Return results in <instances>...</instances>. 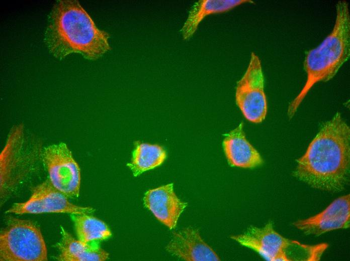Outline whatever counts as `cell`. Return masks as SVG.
Segmentation results:
<instances>
[{"mask_svg": "<svg viewBox=\"0 0 350 261\" xmlns=\"http://www.w3.org/2000/svg\"><path fill=\"white\" fill-rule=\"evenodd\" d=\"M349 127L339 113L324 123L297 160L294 176L315 189L339 192L349 178Z\"/></svg>", "mask_w": 350, "mask_h": 261, "instance_id": "6da1fadb", "label": "cell"}, {"mask_svg": "<svg viewBox=\"0 0 350 261\" xmlns=\"http://www.w3.org/2000/svg\"><path fill=\"white\" fill-rule=\"evenodd\" d=\"M109 37L97 27L77 1L60 0L50 13L44 41L50 52L58 59L78 53L95 60L110 50Z\"/></svg>", "mask_w": 350, "mask_h": 261, "instance_id": "7a4b0ae2", "label": "cell"}, {"mask_svg": "<svg viewBox=\"0 0 350 261\" xmlns=\"http://www.w3.org/2000/svg\"><path fill=\"white\" fill-rule=\"evenodd\" d=\"M350 56V16L348 3L339 1L336 19L330 33L316 48L306 53L303 66L307 75L305 85L290 102L288 115L292 118L311 88L320 81L332 79Z\"/></svg>", "mask_w": 350, "mask_h": 261, "instance_id": "3957f363", "label": "cell"}, {"mask_svg": "<svg viewBox=\"0 0 350 261\" xmlns=\"http://www.w3.org/2000/svg\"><path fill=\"white\" fill-rule=\"evenodd\" d=\"M231 238L271 261H317L328 247L327 243L308 245L284 237L271 222L263 227L250 226L243 233Z\"/></svg>", "mask_w": 350, "mask_h": 261, "instance_id": "277c9868", "label": "cell"}, {"mask_svg": "<svg viewBox=\"0 0 350 261\" xmlns=\"http://www.w3.org/2000/svg\"><path fill=\"white\" fill-rule=\"evenodd\" d=\"M47 260V247L39 227L29 220L7 217L0 233V260Z\"/></svg>", "mask_w": 350, "mask_h": 261, "instance_id": "5b68a950", "label": "cell"}, {"mask_svg": "<svg viewBox=\"0 0 350 261\" xmlns=\"http://www.w3.org/2000/svg\"><path fill=\"white\" fill-rule=\"evenodd\" d=\"M21 128L14 129L1 154V203L20 191L34 162L32 152L22 147Z\"/></svg>", "mask_w": 350, "mask_h": 261, "instance_id": "8992f818", "label": "cell"}, {"mask_svg": "<svg viewBox=\"0 0 350 261\" xmlns=\"http://www.w3.org/2000/svg\"><path fill=\"white\" fill-rule=\"evenodd\" d=\"M235 100L244 116L254 123L262 121L268 105L264 91V77L261 61L254 52L250 55L246 70L237 82Z\"/></svg>", "mask_w": 350, "mask_h": 261, "instance_id": "52a82bcc", "label": "cell"}, {"mask_svg": "<svg viewBox=\"0 0 350 261\" xmlns=\"http://www.w3.org/2000/svg\"><path fill=\"white\" fill-rule=\"evenodd\" d=\"M41 157L53 186L68 198H77L80 170L66 144L60 143L45 147Z\"/></svg>", "mask_w": 350, "mask_h": 261, "instance_id": "ba28073f", "label": "cell"}, {"mask_svg": "<svg viewBox=\"0 0 350 261\" xmlns=\"http://www.w3.org/2000/svg\"><path fill=\"white\" fill-rule=\"evenodd\" d=\"M68 198L47 179L32 189L31 195L27 201L14 203L5 213L17 215L44 213L90 214L95 210L91 207L74 204Z\"/></svg>", "mask_w": 350, "mask_h": 261, "instance_id": "9c48e42d", "label": "cell"}, {"mask_svg": "<svg viewBox=\"0 0 350 261\" xmlns=\"http://www.w3.org/2000/svg\"><path fill=\"white\" fill-rule=\"evenodd\" d=\"M350 196L340 197L319 213L299 220L294 226L306 235H320L325 232L349 226Z\"/></svg>", "mask_w": 350, "mask_h": 261, "instance_id": "30bf717a", "label": "cell"}, {"mask_svg": "<svg viewBox=\"0 0 350 261\" xmlns=\"http://www.w3.org/2000/svg\"><path fill=\"white\" fill-rule=\"evenodd\" d=\"M143 201L145 207L170 229L176 226L187 206L176 194L172 183L149 190L145 194Z\"/></svg>", "mask_w": 350, "mask_h": 261, "instance_id": "8fae6325", "label": "cell"}, {"mask_svg": "<svg viewBox=\"0 0 350 261\" xmlns=\"http://www.w3.org/2000/svg\"><path fill=\"white\" fill-rule=\"evenodd\" d=\"M166 249L171 254L185 260H220L214 250L202 239L198 230L192 227L174 232Z\"/></svg>", "mask_w": 350, "mask_h": 261, "instance_id": "7c38bea8", "label": "cell"}, {"mask_svg": "<svg viewBox=\"0 0 350 261\" xmlns=\"http://www.w3.org/2000/svg\"><path fill=\"white\" fill-rule=\"evenodd\" d=\"M223 147L228 162L231 166L253 168L262 163L259 153L246 140L242 123L225 136Z\"/></svg>", "mask_w": 350, "mask_h": 261, "instance_id": "4fadbf2b", "label": "cell"}, {"mask_svg": "<svg viewBox=\"0 0 350 261\" xmlns=\"http://www.w3.org/2000/svg\"><path fill=\"white\" fill-rule=\"evenodd\" d=\"M61 237L55 246L59 253L55 257L59 261H104L109 253L98 243H86L75 239L61 226Z\"/></svg>", "mask_w": 350, "mask_h": 261, "instance_id": "5bb4252c", "label": "cell"}, {"mask_svg": "<svg viewBox=\"0 0 350 261\" xmlns=\"http://www.w3.org/2000/svg\"><path fill=\"white\" fill-rule=\"evenodd\" d=\"M245 3H254L251 0H200L194 3L188 18L180 30L182 38L189 40L207 16L228 12Z\"/></svg>", "mask_w": 350, "mask_h": 261, "instance_id": "9a60e30c", "label": "cell"}, {"mask_svg": "<svg viewBox=\"0 0 350 261\" xmlns=\"http://www.w3.org/2000/svg\"><path fill=\"white\" fill-rule=\"evenodd\" d=\"M166 157V152L160 146L136 142L131 161L127 165L137 176L160 166Z\"/></svg>", "mask_w": 350, "mask_h": 261, "instance_id": "2e32d148", "label": "cell"}, {"mask_svg": "<svg viewBox=\"0 0 350 261\" xmlns=\"http://www.w3.org/2000/svg\"><path fill=\"white\" fill-rule=\"evenodd\" d=\"M78 239L86 243H98L110 237L112 233L107 225L89 214L70 215Z\"/></svg>", "mask_w": 350, "mask_h": 261, "instance_id": "e0dca14e", "label": "cell"}]
</instances>
